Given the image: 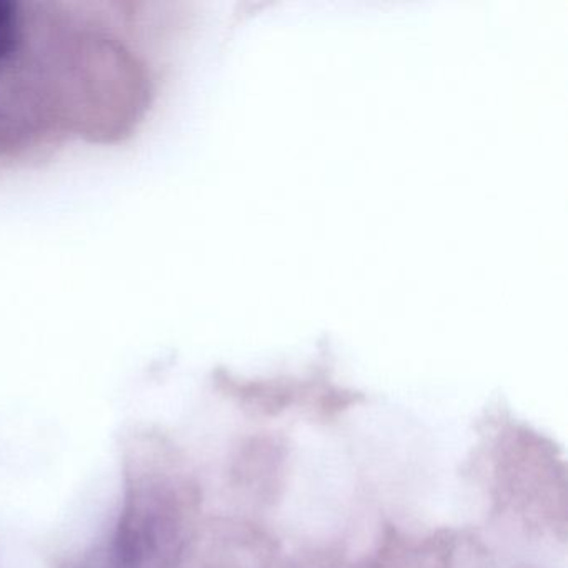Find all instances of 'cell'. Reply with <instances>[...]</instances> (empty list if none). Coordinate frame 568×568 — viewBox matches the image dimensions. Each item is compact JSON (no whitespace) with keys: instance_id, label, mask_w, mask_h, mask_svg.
I'll use <instances>...</instances> for the list:
<instances>
[]
</instances>
